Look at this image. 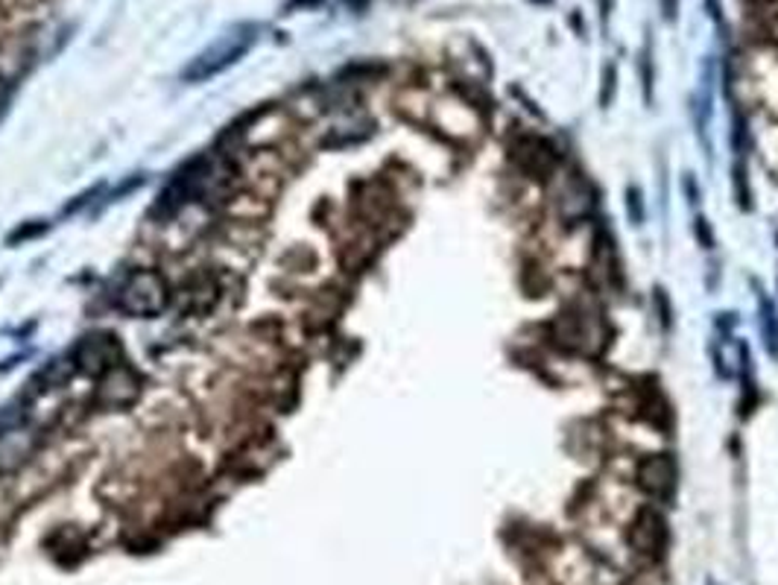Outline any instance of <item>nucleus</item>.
<instances>
[{
    "instance_id": "f03ea898",
    "label": "nucleus",
    "mask_w": 778,
    "mask_h": 585,
    "mask_svg": "<svg viewBox=\"0 0 778 585\" xmlns=\"http://www.w3.org/2000/svg\"><path fill=\"white\" fill-rule=\"evenodd\" d=\"M115 305L126 317H155L167 307V281L153 269L132 272L117 290Z\"/></svg>"
},
{
    "instance_id": "0eeeda50",
    "label": "nucleus",
    "mask_w": 778,
    "mask_h": 585,
    "mask_svg": "<svg viewBox=\"0 0 778 585\" xmlns=\"http://www.w3.org/2000/svg\"><path fill=\"white\" fill-rule=\"evenodd\" d=\"M761 326H764V336H767V346L769 352L778 357V317L773 305H769V298L761 296Z\"/></svg>"
},
{
    "instance_id": "7ed1b4c3",
    "label": "nucleus",
    "mask_w": 778,
    "mask_h": 585,
    "mask_svg": "<svg viewBox=\"0 0 778 585\" xmlns=\"http://www.w3.org/2000/svg\"><path fill=\"white\" fill-rule=\"evenodd\" d=\"M664 536H667V524L659 509L645 507L635 516L633 527H629V547L641 557H659L664 547Z\"/></svg>"
},
{
    "instance_id": "9d476101",
    "label": "nucleus",
    "mask_w": 778,
    "mask_h": 585,
    "mask_svg": "<svg viewBox=\"0 0 778 585\" xmlns=\"http://www.w3.org/2000/svg\"><path fill=\"white\" fill-rule=\"evenodd\" d=\"M664 15H667V21L676 18V0H664Z\"/></svg>"
},
{
    "instance_id": "1a4fd4ad",
    "label": "nucleus",
    "mask_w": 778,
    "mask_h": 585,
    "mask_svg": "<svg viewBox=\"0 0 778 585\" xmlns=\"http://www.w3.org/2000/svg\"><path fill=\"white\" fill-rule=\"evenodd\" d=\"M697 229H700V238L705 246H712V231H705V220H697Z\"/></svg>"
},
{
    "instance_id": "423d86ee",
    "label": "nucleus",
    "mask_w": 778,
    "mask_h": 585,
    "mask_svg": "<svg viewBox=\"0 0 778 585\" xmlns=\"http://www.w3.org/2000/svg\"><path fill=\"white\" fill-rule=\"evenodd\" d=\"M33 448V436L29 431H7L0 436V474L12 471Z\"/></svg>"
},
{
    "instance_id": "39448f33",
    "label": "nucleus",
    "mask_w": 778,
    "mask_h": 585,
    "mask_svg": "<svg viewBox=\"0 0 778 585\" xmlns=\"http://www.w3.org/2000/svg\"><path fill=\"white\" fill-rule=\"evenodd\" d=\"M515 158H519L521 167H524L527 174L536 176V179H545V176L553 174V167H557L553 147L538 141V138H524V141L515 147Z\"/></svg>"
},
{
    "instance_id": "f257e3e1",
    "label": "nucleus",
    "mask_w": 778,
    "mask_h": 585,
    "mask_svg": "<svg viewBox=\"0 0 778 585\" xmlns=\"http://www.w3.org/2000/svg\"><path fill=\"white\" fill-rule=\"evenodd\" d=\"M258 41V27L255 24H238L231 27L229 33H222L220 39L208 44V48L196 53V56L188 62V67L182 71L184 82H205V79H214L217 74H222L226 67H231L234 62H241L246 53L252 50V44Z\"/></svg>"
},
{
    "instance_id": "6e6552de",
    "label": "nucleus",
    "mask_w": 778,
    "mask_h": 585,
    "mask_svg": "<svg viewBox=\"0 0 778 585\" xmlns=\"http://www.w3.org/2000/svg\"><path fill=\"white\" fill-rule=\"evenodd\" d=\"M755 18H758V27L767 33L769 39H778V0H761Z\"/></svg>"
},
{
    "instance_id": "20e7f679",
    "label": "nucleus",
    "mask_w": 778,
    "mask_h": 585,
    "mask_svg": "<svg viewBox=\"0 0 778 585\" xmlns=\"http://www.w3.org/2000/svg\"><path fill=\"white\" fill-rule=\"evenodd\" d=\"M638 486L653 498H671L676 489V462L667 454H653L638 462Z\"/></svg>"
}]
</instances>
